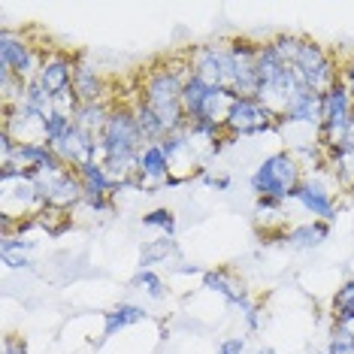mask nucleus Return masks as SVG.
<instances>
[{"label":"nucleus","mask_w":354,"mask_h":354,"mask_svg":"<svg viewBox=\"0 0 354 354\" xmlns=\"http://www.w3.org/2000/svg\"><path fill=\"white\" fill-rule=\"evenodd\" d=\"M43 55L37 52V46H30V39L21 30H12V28L0 30V73H10L15 79H21L25 85H30L37 79Z\"/></svg>","instance_id":"obj_7"},{"label":"nucleus","mask_w":354,"mask_h":354,"mask_svg":"<svg viewBox=\"0 0 354 354\" xmlns=\"http://www.w3.org/2000/svg\"><path fill=\"white\" fill-rule=\"evenodd\" d=\"M303 167L297 155L291 151H272L270 158H263L252 173V191L257 200H270V203L285 206L288 200L297 197L303 185Z\"/></svg>","instance_id":"obj_4"},{"label":"nucleus","mask_w":354,"mask_h":354,"mask_svg":"<svg viewBox=\"0 0 354 354\" xmlns=\"http://www.w3.org/2000/svg\"><path fill=\"white\" fill-rule=\"evenodd\" d=\"M333 330H339V333H345V336H351V339H354V318L333 321Z\"/></svg>","instance_id":"obj_32"},{"label":"nucleus","mask_w":354,"mask_h":354,"mask_svg":"<svg viewBox=\"0 0 354 354\" xmlns=\"http://www.w3.org/2000/svg\"><path fill=\"white\" fill-rule=\"evenodd\" d=\"M339 82L351 91V97H354V55L345 64H339Z\"/></svg>","instance_id":"obj_29"},{"label":"nucleus","mask_w":354,"mask_h":354,"mask_svg":"<svg viewBox=\"0 0 354 354\" xmlns=\"http://www.w3.org/2000/svg\"><path fill=\"white\" fill-rule=\"evenodd\" d=\"M203 288H209V291H215V294H221L230 306L243 309V315H245V312H252V309H254V303L248 300V294H245L243 281H236L227 270H209V272H203Z\"/></svg>","instance_id":"obj_18"},{"label":"nucleus","mask_w":354,"mask_h":354,"mask_svg":"<svg viewBox=\"0 0 354 354\" xmlns=\"http://www.w3.org/2000/svg\"><path fill=\"white\" fill-rule=\"evenodd\" d=\"M55 151V158L61 160V164H67V167H73V170H82L85 164H94L97 160V136H91V133H85L82 127H70L67 133L61 136L58 142H52L49 146Z\"/></svg>","instance_id":"obj_13"},{"label":"nucleus","mask_w":354,"mask_h":354,"mask_svg":"<svg viewBox=\"0 0 354 354\" xmlns=\"http://www.w3.org/2000/svg\"><path fill=\"white\" fill-rule=\"evenodd\" d=\"M43 209L46 200L39 194V185L34 176L19 173L12 167H0V221H3V236L12 227L25 230L28 224H34Z\"/></svg>","instance_id":"obj_3"},{"label":"nucleus","mask_w":354,"mask_h":354,"mask_svg":"<svg viewBox=\"0 0 354 354\" xmlns=\"http://www.w3.org/2000/svg\"><path fill=\"white\" fill-rule=\"evenodd\" d=\"M188 67L191 76L209 88H224V91L233 88V67L227 46H197L194 52H188Z\"/></svg>","instance_id":"obj_8"},{"label":"nucleus","mask_w":354,"mask_h":354,"mask_svg":"<svg viewBox=\"0 0 354 354\" xmlns=\"http://www.w3.org/2000/svg\"><path fill=\"white\" fill-rule=\"evenodd\" d=\"M243 351H245V339H239V336L221 342V348H218V354H243Z\"/></svg>","instance_id":"obj_30"},{"label":"nucleus","mask_w":354,"mask_h":354,"mask_svg":"<svg viewBox=\"0 0 354 354\" xmlns=\"http://www.w3.org/2000/svg\"><path fill=\"white\" fill-rule=\"evenodd\" d=\"M146 318V309L142 306H133V303H118L112 312H106V324H103V339L106 336H115L118 330L124 327H133Z\"/></svg>","instance_id":"obj_22"},{"label":"nucleus","mask_w":354,"mask_h":354,"mask_svg":"<svg viewBox=\"0 0 354 354\" xmlns=\"http://www.w3.org/2000/svg\"><path fill=\"white\" fill-rule=\"evenodd\" d=\"M230 49V67H233V88L236 97H257V49L261 46L248 39H233Z\"/></svg>","instance_id":"obj_12"},{"label":"nucleus","mask_w":354,"mask_h":354,"mask_svg":"<svg viewBox=\"0 0 354 354\" xmlns=\"http://www.w3.org/2000/svg\"><path fill=\"white\" fill-rule=\"evenodd\" d=\"M3 354H28V345L21 339H15V336H10V339L3 342Z\"/></svg>","instance_id":"obj_31"},{"label":"nucleus","mask_w":354,"mask_h":354,"mask_svg":"<svg viewBox=\"0 0 354 354\" xmlns=\"http://www.w3.org/2000/svg\"><path fill=\"white\" fill-rule=\"evenodd\" d=\"M34 179L39 185V194H43L46 206L52 209H64L70 212L73 206H79L85 200V191H82V179L73 167L61 164L58 158L52 164H46L39 173H34Z\"/></svg>","instance_id":"obj_6"},{"label":"nucleus","mask_w":354,"mask_h":354,"mask_svg":"<svg viewBox=\"0 0 354 354\" xmlns=\"http://www.w3.org/2000/svg\"><path fill=\"white\" fill-rule=\"evenodd\" d=\"M73 127V118H67V115H58V112H52L49 118H46V142H58L64 133Z\"/></svg>","instance_id":"obj_28"},{"label":"nucleus","mask_w":354,"mask_h":354,"mask_svg":"<svg viewBox=\"0 0 354 354\" xmlns=\"http://www.w3.org/2000/svg\"><path fill=\"white\" fill-rule=\"evenodd\" d=\"M142 224H146V227L160 230L164 236H173V230H176V215L170 212V209H151L149 215H142Z\"/></svg>","instance_id":"obj_27"},{"label":"nucleus","mask_w":354,"mask_h":354,"mask_svg":"<svg viewBox=\"0 0 354 354\" xmlns=\"http://www.w3.org/2000/svg\"><path fill=\"white\" fill-rule=\"evenodd\" d=\"M345 318H354V279L345 281L333 294V321H345Z\"/></svg>","instance_id":"obj_25"},{"label":"nucleus","mask_w":354,"mask_h":354,"mask_svg":"<svg viewBox=\"0 0 354 354\" xmlns=\"http://www.w3.org/2000/svg\"><path fill=\"white\" fill-rule=\"evenodd\" d=\"M73 91L79 103H100L106 94V82L100 79L97 70H91L88 64L76 61V73H73Z\"/></svg>","instance_id":"obj_20"},{"label":"nucleus","mask_w":354,"mask_h":354,"mask_svg":"<svg viewBox=\"0 0 354 354\" xmlns=\"http://www.w3.org/2000/svg\"><path fill=\"white\" fill-rule=\"evenodd\" d=\"M173 254H179V248H176V239H173V236L149 239V243L142 245L140 267H142V270H151L155 263H167V257H173Z\"/></svg>","instance_id":"obj_24"},{"label":"nucleus","mask_w":354,"mask_h":354,"mask_svg":"<svg viewBox=\"0 0 354 354\" xmlns=\"http://www.w3.org/2000/svg\"><path fill=\"white\" fill-rule=\"evenodd\" d=\"M330 224L327 221H309V224H297L285 233V243L291 248H315L327 239Z\"/></svg>","instance_id":"obj_21"},{"label":"nucleus","mask_w":354,"mask_h":354,"mask_svg":"<svg viewBox=\"0 0 354 354\" xmlns=\"http://www.w3.org/2000/svg\"><path fill=\"white\" fill-rule=\"evenodd\" d=\"M133 185L140 191H158L164 185H170V160H167L160 142H146L136 158V176Z\"/></svg>","instance_id":"obj_14"},{"label":"nucleus","mask_w":354,"mask_h":354,"mask_svg":"<svg viewBox=\"0 0 354 354\" xmlns=\"http://www.w3.org/2000/svg\"><path fill=\"white\" fill-rule=\"evenodd\" d=\"M79 179H82V191H85V206H91L94 212H103V209L112 206V194L118 191V185L109 179L106 170H103V164H85L82 170H76Z\"/></svg>","instance_id":"obj_16"},{"label":"nucleus","mask_w":354,"mask_h":354,"mask_svg":"<svg viewBox=\"0 0 354 354\" xmlns=\"http://www.w3.org/2000/svg\"><path fill=\"white\" fill-rule=\"evenodd\" d=\"M294 200L306 209V212L315 215V221H333L336 218V197H333V191H330L324 182H318V179H306L300 185V191H297Z\"/></svg>","instance_id":"obj_17"},{"label":"nucleus","mask_w":354,"mask_h":354,"mask_svg":"<svg viewBox=\"0 0 354 354\" xmlns=\"http://www.w3.org/2000/svg\"><path fill=\"white\" fill-rule=\"evenodd\" d=\"M133 285L140 288V291H146V294L151 297V300H164V297H167L164 279H160L158 272H151V270H140V272H136Z\"/></svg>","instance_id":"obj_26"},{"label":"nucleus","mask_w":354,"mask_h":354,"mask_svg":"<svg viewBox=\"0 0 354 354\" xmlns=\"http://www.w3.org/2000/svg\"><path fill=\"white\" fill-rule=\"evenodd\" d=\"M73 73H76V61L70 58L67 52L49 49V52L43 55V64H39L34 82L43 88V91H49L52 97H55V94H61V91H67V88H73Z\"/></svg>","instance_id":"obj_15"},{"label":"nucleus","mask_w":354,"mask_h":354,"mask_svg":"<svg viewBox=\"0 0 354 354\" xmlns=\"http://www.w3.org/2000/svg\"><path fill=\"white\" fill-rule=\"evenodd\" d=\"M324 167H330L336 185L354 191V127L348 131V136H345L339 146L324 155Z\"/></svg>","instance_id":"obj_19"},{"label":"nucleus","mask_w":354,"mask_h":354,"mask_svg":"<svg viewBox=\"0 0 354 354\" xmlns=\"http://www.w3.org/2000/svg\"><path fill=\"white\" fill-rule=\"evenodd\" d=\"M354 127V97L342 82L321 94V151H333Z\"/></svg>","instance_id":"obj_5"},{"label":"nucleus","mask_w":354,"mask_h":354,"mask_svg":"<svg viewBox=\"0 0 354 354\" xmlns=\"http://www.w3.org/2000/svg\"><path fill=\"white\" fill-rule=\"evenodd\" d=\"M276 127H279V118L257 97H236L227 115V124H224V133H227V140H236V136L276 131Z\"/></svg>","instance_id":"obj_9"},{"label":"nucleus","mask_w":354,"mask_h":354,"mask_svg":"<svg viewBox=\"0 0 354 354\" xmlns=\"http://www.w3.org/2000/svg\"><path fill=\"white\" fill-rule=\"evenodd\" d=\"M270 43L279 52L281 61L291 64V70L306 88L324 94L327 88H333L339 82V67H336V61L318 43H312L306 37H288V34L270 39Z\"/></svg>","instance_id":"obj_2"},{"label":"nucleus","mask_w":354,"mask_h":354,"mask_svg":"<svg viewBox=\"0 0 354 354\" xmlns=\"http://www.w3.org/2000/svg\"><path fill=\"white\" fill-rule=\"evenodd\" d=\"M191 76L188 58L179 61H167L164 67H151L140 76V97L155 115L164 122V127L170 133L185 127V109H182V88Z\"/></svg>","instance_id":"obj_1"},{"label":"nucleus","mask_w":354,"mask_h":354,"mask_svg":"<svg viewBox=\"0 0 354 354\" xmlns=\"http://www.w3.org/2000/svg\"><path fill=\"white\" fill-rule=\"evenodd\" d=\"M160 149H164L167 160H170V185H179L185 179H191V176L203 173V158H200V151L194 149V142H191L188 127L164 136Z\"/></svg>","instance_id":"obj_10"},{"label":"nucleus","mask_w":354,"mask_h":354,"mask_svg":"<svg viewBox=\"0 0 354 354\" xmlns=\"http://www.w3.org/2000/svg\"><path fill=\"white\" fill-rule=\"evenodd\" d=\"M3 133L15 146H49L46 142V115L21 106H3Z\"/></svg>","instance_id":"obj_11"},{"label":"nucleus","mask_w":354,"mask_h":354,"mask_svg":"<svg viewBox=\"0 0 354 354\" xmlns=\"http://www.w3.org/2000/svg\"><path fill=\"white\" fill-rule=\"evenodd\" d=\"M257 354H276V351H272V348H261V351H257Z\"/></svg>","instance_id":"obj_33"},{"label":"nucleus","mask_w":354,"mask_h":354,"mask_svg":"<svg viewBox=\"0 0 354 354\" xmlns=\"http://www.w3.org/2000/svg\"><path fill=\"white\" fill-rule=\"evenodd\" d=\"M109 109H112V103H106V100H100V103H82L79 112L73 115V124L82 127V131L91 133V136H100L103 124H106V118H109Z\"/></svg>","instance_id":"obj_23"}]
</instances>
